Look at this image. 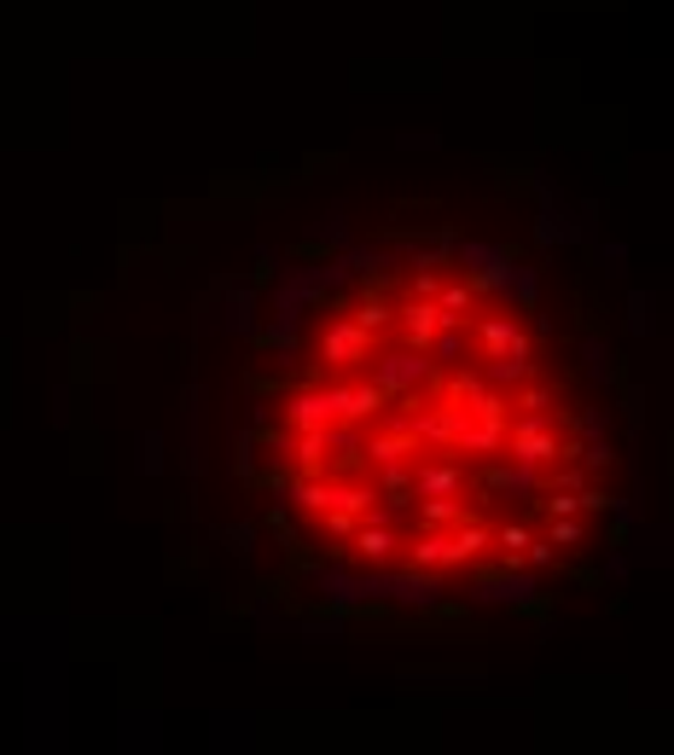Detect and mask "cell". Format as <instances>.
I'll list each match as a JSON object with an SVG mask.
<instances>
[{
	"label": "cell",
	"mask_w": 674,
	"mask_h": 755,
	"mask_svg": "<svg viewBox=\"0 0 674 755\" xmlns=\"http://www.w3.org/2000/svg\"><path fill=\"white\" fill-rule=\"evenodd\" d=\"M413 343H390L373 360L332 337L314 384L291 401L297 506H338L361 518L378 506L361 553L413 569H488L500 558L488 518L500 500H559L535 488L559 471L570 442L559 407L535 396V343L483 291L442 309H407Z\"/></svg>",
	"instance_id": "obj_1"
}]
</instances>
